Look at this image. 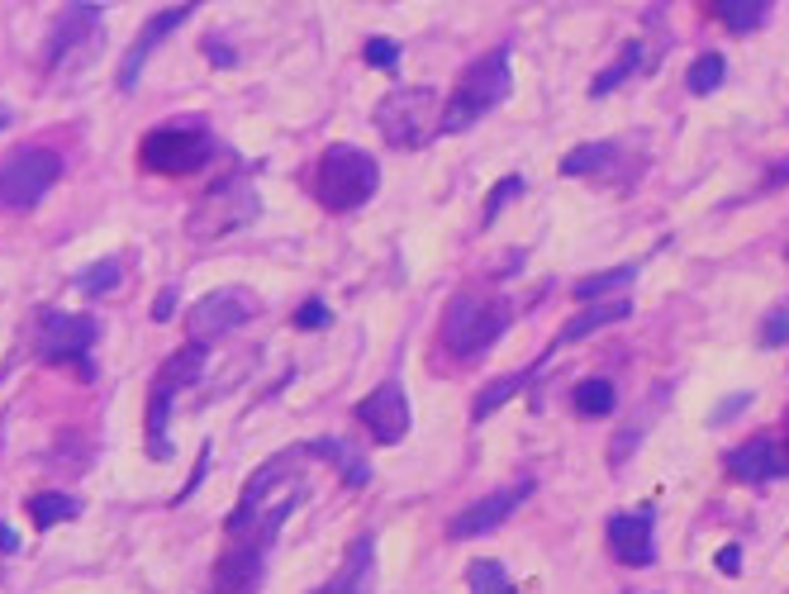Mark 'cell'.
Listing matches in <instances>:
<instances>
[{"mask_svg": "<svg viewBox=\"0 0 789 594\" xmlns=\"http://www.w3.org/2000/svg\"><path fill=\"white\" fill-rule=\"evenodd\" d=\"M300 457H304V442L285 447L281 457L257 466L253 480H247L243 495H238V509L228 514V537H243V543H257V547L272 552L276 533L285 528V518H291L295 504L304 499V476H295Z\"/></svg>", "mask_w": 789, "mask_h": 594, "instance_id": "cell-1", "label": "cell"}, {"mask_svg": "<svg viewBox=\"0 0 789 594\" xmlns=\"http://www.w3.org/2000/svg\"><path fill=\"white\" fill-rule=\"evenodd\" d=\"M514 91V71H509V52L495 48L486 58H476L471 67L457 77L452 96H447L442 115H438V134H466L471 124L486 119L495 105H505Z\"/></svg>", "mask_w": 789, "mask_h": 594, "instance_id": "cell-2", "label": "cell"}, {"mask_svg": "<svg viewBox=\"0 0 789 594\" xmlns=\"http://www.w3.org/2000/svg\"><path fill=\"white\" fill-rule=\"evenodd\" d=\"M257 214H262V195H257L253 172H228L224 182H214L186 214V238L210 247V243L233 238L238 228H247Z\"/></svg>", "mask_w": 789, "mask_h": 594, "instance_id": "cell-3", "label": "cell"}, {"mask_svg": "<svg viewBox=\"0 0 789 594\" xmlns=\"http://www.w3.org/2000/svg\"><path fill=\"white\" fill-rule=\"evenodd\" d=\"M381 191V167L367 148H352V143H329L319 153L314 167V201L329 214H352L362 210L371 195Z\"/></svg>", "mask_w": 789, "mask_h": 594, "instance_id": "cell-4", "label": "cell"}, {"mask_svg": "<svg viewBox=\"0 0 789 594\" xmlns=\"http://www.w3.org/2000/svg\"><path fill=\"white\" fill-rule=\"evenodd\" d=\"M509 300L499 295H480V291H461L447 300L442 323H438V343L452 357H480L499 343V333L509 329Z\"/></svg>", "mask_w": 789, "mask_h": 594, "instance_id": "cell-5", "label": "cell"}, {"mask_svg": "<svg viewBox=\"0 0 789 594\" xmlns=\"http://www.w3.org/2000/svg\"><path fill=\"white\" fill-rule=\"evenodd\" d=\"M214 153H220V138L210 134V124H195V119L157 124L138 143V162L153 176H195Z\"/></svg>", "mask_w": 789, "mask_h": 594, "instance_id": "cell-6", "label": "cell"}, {"mask_svg": "<svg viewBox=\"0 0 789 594\" xmlns=\"http://www.w3.org/2000/svg\"><path fill=\"white\" fill-rule=\"evenodd\" d=\"M58 176H62V157L52 148H39V143L14 148L10 157H0V210L10 214L33 210L58 186Z\"/></svg>", "mask_w": 789, "mask_h": 594, "instance_id": "cell-7", "label": "cell"}, {"mask_svg": "<svg viewBox=\"0 0 789 594\" xmlns=\"http://www.w3.org/2000/svg\"><path fill=\"white\" fill-rule=\"evenodd\" d=\"M434 96L428 86H400L376 105V129L386 134L390 148H423L434 138Z\"/></svg>", "mask_w": 789, "mask_h": 594, "instance_id": "cell-8", "label": "cell"}, {"mask_svg": "<svg viewBox=\"0 0 789 594\" xmlns=\"http://www.w3.org/2000/svg\"><path fill=\"white\" fill-rule=\"evenodd\" d=\"M100 14H105L100 6H67L58 14L48 52H43L48 71H71V67L96 62V52H100Z\"/></svg>", "mask_w": 789, "mask_h": 594, "instance_id": "cell-9", "label": "cell"}, {"mask_svg": "<svg viewBox=\"0 0 789 594\" xmlns=\"http://www.w3.org/2000/svg\"><path fill=\"white\" fill-rule=\"evenodd\" d=\"M262 314V300L243 285H224V291H210L201 304H191V343H220V338L238 333L247 319Z\"/></svg>", "mask_w": 789, "mask_h": 594, "instance_id": "cell-10", "label": "cell"}, {"mask_svg": "<svg viewBox=\"0 0 789 594\" xmlns=\"http://www.w3.org/2000/svg\"><path fill=\"white\" fill-rule=\"evenodd\" d=\"M533 490H537V480H533V476H518L514 485H499V490L471 499L466 509H457L452 518H447V537H452V543H466V537H486V533H495L509 514L524 509V504L533 499Z\"/></svg>", "mask_w": 789, "mask_h": 594, "instance_id": "cell-11", "label": "cell"}, {"mask_svg": "<svg viewBox=\"0 0 789 594\" xmlns=\"http://www.w3.org/2000/svg\"><path fill=\"white\" fill-rule=\"evenodd\" d=\"M96 338H100V323L91 314L52 310L39 329V352L48 357V362H77L81 381H96V362H86V352L96 348Z\"/></svg>", "mask_w": 789, "mask_h": 594, "instance_id": "cell-12", "label": "cell"}, {"mask_svg": "<svg viewBox=\"0 0 789 594\" xmlns=\"http://www.w3.org/2000/svg\"><path fill=\"white\" fill-rule=\"evenodd\" d=\"M357 423L371 434V442H405L409 438V423H415V413H409V400H405V386L400 381H386L376 386L367 400H357Z\"/></svg>", "mask_w": 789, "mask_h": 594, "instance_id": "cell-13", "label": "cell"}, {"mask_svg": "<svg viewBox=\"0 0 789 594\" xmlns=\"http://www.w3.org/2000/svg\"><path fill=\"white\" fill-rule=\"evenodd\" d=\"M266 581V547L233 543L210 571V594H257Z\"/></svg>", "mask_w": 789, "mask_h": 594, "instance_id": "cell-14", "label": "cell"}, {"mask_svg": "<svg viewBox=\"0 0 789 594\" xmlns=\"http://www.w3.org/2000/svg\"><path fill=\"white\" fill-rule=\"evenodd\" d=\"M656 514L652 509H627L608 518V547L623 566H652L656 562Z\"/></svg>", "mask_w": 789, "mask_h": 594, "instance_id": "cell-15", "label": "cell"}, {"mask_svg": "<svg viewBox=\"0 0 789 594\" xmlns=\"http://www.w3.org/2000/svg\"><path fill=\"white\" fill-rule=\"evenodd\" d=\"M191 14H195V6H172V10H157L153 20L138 29V39H134V48H129V58L119 62V77H115V81H119V91H134L138 77H143V62H148V52H153L157 43H163L167 33L182 29V25L191 20Z\"/></svg>", "mask_w": 789, "mask_h": 594, "instance_id": "cell-16", "label": "cell"}, {"mask_svg": "<svg viewBox=\"0 0 789 594\" xmlns=\"http://www.w3.org/2000/svg\"><path fill=\"white\" fill-rule=\"evenodd\" d=\"M314 594H376V537H357L338 566Z\"/></svg>", "mask_w": 789, "mask_h": 594, "instance_id": "cell-17", "label": "cell"}, {"mask_svg": "<svg viewBox=\"0 0 789 594\" xmlns=\"http://www.w3.org/2000/svg\"><path fill=\"white\" fill-rule=\"evenodd\" d=\"M728 471H732V480H747V485L780 480L776 434H757V438H747V442L738 447V452H728Z\"/></svg>", "mask_w": 789, "mask_h": 594, "instance_id": "cell-18", "label": "cell"}, {"mask_svg": "<svg viewBox=\"0 0 789 594\" xmlns=\"http://www.w3.org/2000/svg\"><path fill=\"white\" fill-rule=\"evenodd\" d=\"M172 405H176V390L167 386H148V413H143V447H148V457L153 461H167L172 457V438H167V428H172Z\"/></svg>", "mask_w": 789, "mask_h": 594, "instance_id": "cell-19", "label": "cell"}, {"mask_svg": "<svg viewBox=\"0 0 789 594\" xmlns=\"http://www.w3.org/2000/svg\"><path fill=\"white\" fill-rule=\"evenodd\" d=\"M627 314H633V300H627V295H618V300H604V304H590V310H581V314H571V319H566V329L557 333V348L581 343V338H590V333L608 329V323H623Z\"/></svg>", "mask_w": 789, "mask_h": 594, "instance_id": "cell-20", "label": "cell"}, {"mask_svg": "<svg viewBox=\"0 0 789 594\" xmlns=\"http://www.w3.org/2000/svg\"><path fill=\"white\" fill-rule=\"evenodd\" d=\"M304 452H310V457H324V461H333L348 490H367V480H371V466H367V457L357 452L352 442H343V438H314V442H304Z\"/></svg>", "mask_w": 789, "mask_h": 594, "instance_id": "cell-21", "label": "cell"}, {"mask_svg": "<svg viewBox=\"0 0 789 594\" xmlns=\"http://www.w3.org/2000/svg\"><path fill=\"white\" fill-rule=\"evenodd\" d=\"M205 362H210V348L205 343H182L176 348L167 362H163V371L153 376L157 386H167V390H186V386H195L205 376Z\"/></svg>", "mask_w": 789, "mask_h": 594, "instance_id": "cell-22", "label": "cell"}, {"mask_svg": "<svg viewBox=\"0 0 789 594\" xmlns=\"http://www.w3.org/2000/svg\"><path fill=\"white\" fill-rule=\"evenodd\" d=\"M543 362H547V357H543ZM543 362H528L524 371H509V376H495V381H490L486 390H480V395H476V405H471V419H476V423H486V419H490V413H495V409H505V405L514 400V395H518V390H524V386L533 381V376H537V367H543Z\"/></svg>", "mask_w": 789, "mask_h": 594, "instance_id": "cell-23", "label": "cell"}, {"mask_svg": "<svg viewBox=\"0 0 789 594\" xmlns=\"http://www.w3.org/2000/svg\"><path fill=\"white\" fill-rule=\"evenodd\" d=\"M623 157V143H581L562 157V176H604Z\"/></svg>", "mask_w": 789, "mask_h": 594, "instance_id": "cell-24", "label": "cell"}, {"mask_svg": "<svg viewBox=\"0 0 789 594\" xmlns=\"http://www.w3.org/2000/svg\"><path fill=\"white\" fill-rule=\"evenodd\" d=\"M709 10L719 14L723 29H732V33H757V29L770 20V6H766V0H713Z\"/></svg>", "mask_w": 789, "mask_h": 594, "instance_id": "cell-25", "label": "cell"}, {"mask_svg": "<svg viewBox=\"0 0 789 594\" xmlns=\"http://www.w3.org/2000/svg\"><path fill=\"white\" fill-rule=\"evenodd\" d=\"M29 518L39 528H52V524H71V518L81 514V499L77 495H62V490H43V495H29Z\"/></svg>", "mask_w": 789, "mask_h": 594, "instance_id": "cell-26", "label": "cell"}, {"mask_svg": "<svg viewBox=\"0 0 789 594\" xmlns=\"http://www.w3.org/2000/svg\"><path fill=\"white\" fill-rule=\"evenodd\" d=\"M642 52H647V48H642V39H627L623 52H618V62H608V71H600V77H595L590 96L604 100L608 91H614V86H623L627 77H637V71H642Z\"/></svg>", "mask_w": 789, "mask_h": 594, "instance_id": "cell-27", "label": "cell"}, {"mask_svg": "<svg viewBox=\"0 0 789 594\" xmlns=\"http://www.w3.org/2000/svg\"><path fill=\"white\" fill-rule=\"evenodd\" d=\"M614 405H618V390L604 376L576 386V413H585V419H604V413H614Z\"/></svg>", "mask_w": 789, "mask_h": 594, "instance_id": "cell-28", "label": "cell"}, {"mask_svg": "<svg viewBox=\"0 0 789 594\" xmlns=\"http://www.w3.org/2000/svg\"><path fill=\"white\" fill-rule=\"evenodd\" d=\"M723 77H728L723 52H699V58L690 62V71H685V81H690L694 96H713L723 86Z\"/></svg>", "mask_w": 789, "mask_h": 594, "instance_id": "cell-29", "label": "cell"}, {"mask_svg": "<svg viewBox=\"0 0 789 594\" xmlns=\"http://www.w3.org/2000/svg\"><path fill=\"white\" fill-rule=\"evenodd\" d=\"M637 281V266H608V272H595V276H581L571 285V295L576 300H600L608 291H618V285H633Z\"/></svg>", "mask_w": 789, "mask_h": 594, "instance_id": "cell-30", "label": "cell"}, {"mask_svg": "<svg viewBox=\"0 0 789 594\" xmlns=\"http://www.w3.org/2000/svg\"><path fill=\"white\" fill-rule=\"evenodd\" d=\"M466 585H471V594H518L514 581H509V571L499 562H486V556L466 566Z\"/></svg>", "mask_w": 789, "mask_h": 594, "instance_id": "cell-31", "label": "cell"}, {"mask_svg": "<svg viewBox=\"0 0 789 594\" xmlns=\"http://www.w3.org/2000/svg\"><path fill=\"white\" fill-rule=\"evenodd\" d=\"M71 285H77L81 295H105V291H115V285H119V262H115V257H100V262H91V266H81Z\"/></svg>", "mask_w": 789, "mask_h": 594, "instance_id": "cell-32", "label": "cell"}, {"mask_svg": "<svg viewBox=\"0 0 789 594\" xmlns=\"http://www.w3.org/2000/svg\"><path fill=\"white\" fill-rule=\"evenodd\" d=\"M514 195H524V176H505V182H495L490 195H486V214H480V224H495L499 214H505V205L514 201Z\"/></svg>", "mask_w": 789, "mask_h": 594, "instance_id": "cell-33", "label": "cell"}, {"mask_svg": "<svg viewBox=\"0 0 789 594\" xmlns=\"http://www.w3.org/2000/svg\"><path fill=\"white\" fill-rule=\"evenodd\" d=\"M362 58H367V67H376V71H400V43L376 33V39H367Z\"/></svg>", "mask_w": 789, "mask_h": 594, "instance_id": "cell-34", "label": "cell"}, {"mask_svg": "<svg viewBox=\"0 0 789 594\" xmlns=\"http://www.w3.org/2000/svg\"><path fill=\"white\" fill-rule=\"evenodd\" d=\"M329 304L324 300H304L300 310H295V329H304V333H314V329H329Z\"/></svg>", "mask_w": 789, "mask_h": 594, "instance_id": "cell-35", "label": "cell"}, {"mask_svg": "<svg viewBox=\"0 0 789 594\" xmlns=\"http://www.w3.org/2000/svg\"><path fill=\"white\" fill-rule=\"evenodd\" d=\"M789 343V310H776L761 329V348H785Z\"/></svg>", "mask_w": 789, "mask_h": 594, "instance_id": "cell-36", "label": "cell"}, {"mask_svg": "<svg viewBox=\"0 0 789 594\" xmlns=\"http://www.w3.org/2000/svg\"><path fill=\"white\" fill-rule=\"evenodd\" d=\"M176 300H182V291H176V285H167V291H157V300H153V323H167L172 314H176Z\"/></svg>", "mask_w": 789, "mask_h": 594, "instance_id": "cell-37", "label": "cell"}, {"mask_svg": "<svg viewBox=\"0 0 789 594\" xmlns=\"http://www.w3.org/2000/svg\"><path fill=\"white\" fill-rule=\"evenodd\" d=\"M210 457H214V452H210V442H205V447H201V457H195V471H191V480H186L182 499H191V495H195V485H201V480L210 476Z\"/></svg>", "mask_w": 789, "mask_h": 594, "instance_id": "cell-38", "label": "cell"}, {"mask_svg": "<svg viewBox=\"0 0 789 594\" xmlns=\"http://www.w3.org/2000/svg\"><path fill=\"white\" fill-rule=\"evenodd\" d=\"M205 52H210L214 67H233V48L224 39H205Z\"/></svg>", "mask_w": 789, "mask_h": 594, "instance_id": "cell-39", "label": "cell"}, {"mask_svg": "<svg viewBox=\"0 0 789 594\" xmlns=\"http://www.w3.org/2000/svg\"><path fill=\"white\" fill-rule=\"evenodd\" d=\"M719 571H723V575H738V571H742V547H738V543L719 552Z\"/></svg>", "mask_w": 789, "mask_h": 594, "instance_id": "cell-40", "label": "cell"}, {"mask_svg": "<svg viewBox=\"0 0 789 594\" xmlns=\"http://www.w3.org/2000/svg\"><path fill=\"white\" fill-rule=\"evenodd\" d=\"M14 552H20V533L10 524H0V556H14Z\"/></svg>", "mask_w": 789, "mask_h": 594, "instance_id": "cell-41", "label": "cell"}, {"mask_svg": "<svg viewBox=\"0 0 789 594\" xmlns=\"http://www.w3.org/2000/svg\"><path fill=\"white\" fill-rule=\"evenodd\" d=\"M747 405H751V395H732V400H728V405H723L719 413H713V419H719V423H723V419H728V413H742Z\"/></svg>", "mask_w": 789, "mask_h": 594, "instance_id": "cell-42", "label": "cell"}, {"mask_svg": "<svg viewBox=\"0 0 789 594\" xmlns=\"http://www.w3.org/2000/svg\"><path fill=\"white\" fill-rule=\"evenodd\" d=\"M776 457H780V476H789V438H776Z\"/></svg>", "mask_w": 789, "mask_h": 594, "instance_id": "cell-43", "label": "cell"}, {"mask_svg": "<svg viewBox=\"0 0 789 594\" xmlns=\"http://www.w3.org/2000/svg\"><path fill=\"white\" fill-rule=\"evenodd\" d=\"M6 124H10V110H6V105H0V129H6Z\"/></svg>", "mask_w": 789, "mask_h": 594, "instance_id": "cell-44", "label": "cell"}]
</instances>
